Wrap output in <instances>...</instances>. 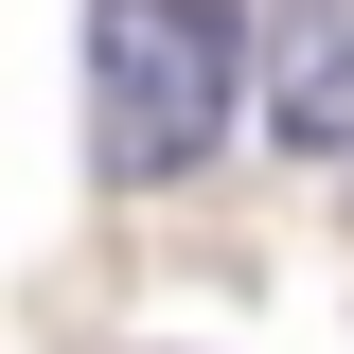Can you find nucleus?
Returning <instances> with one entry per match:
<instances>
[{
    "mask_svg": "<svg viewBox=\"0 0 354 354\" xmlns=\"http://www.w3.org/2000/svg\"><path fill=\"white\" fill-rule=\"evenodd\" d=\"M266 124L301 160H354V0H266Z\"/></svg>",
    "mask_w": 354,
    "mask_h": 354,
    "instance_id": "2",
    "label": "nucleus"
},
{
    "mask_svg": "<svg viewBox=\"0 0 354 354\" xmlns=\"http://www.w3.org/2000/svg\"><path fill=\"white\" fill-rule=\"evenodd\" d=\"M230 71H248V53H230L213 0H88V142H106V177L213 160Z\"/></svg>",
    "mask_w": 354,
    "mask_h": 354,
    "instance_id": "1",
    "label": "nucleus"
}]
</instances>
